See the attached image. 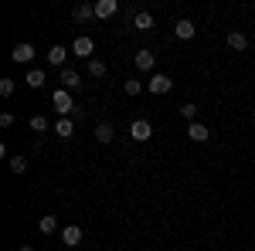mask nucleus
Listing matches in <instances>:
<instances>
[{
    "label": "nucleus",
    "mask_w": 255,
    "mask_h": 251,
    "mask_svg": "<svg viewBox=\"0 0 255 251\" xmlns=\"http://www.w3.org/2000/svg\"><path fill=\"white\" fill-rule=\"evenodd\" d=\"M51 105H55V112H58L61 119H79L82 116V109L79 105H75V98H72V92H68V88H58V92H55V95H51Z\"/></svg>",
    "instance_id": "nucleus-1"
},
{
    "label": "nucleus",
    "mask_w": 255,
    "mask_h": 251,
    "mask_svg": "<svg viewBox=\"0 0 255 251\" xmlns=\"http://www.w3.org/2000/svg\"><path fill=\"white\" fill-rule=\"evenodd\" d=\"M174 88V82L167 75H150V82H146V92H153V95H167Z\"/></svg>",
    "instance_id": "nucleus-2"
},
{
    "label": "nucleus",
    "mask_w": 255,
    "mask_h": 251,
    "mask_svg": "<svg viewBox=\"0 0 255 251\" xmlns=\"http://www.w3.org/2000/svg\"><path fill=\"white\" fill-rule=\"evenodd\" d=\"M31 58H34V44H27V41L14 44V51H10V61H17V65H27Z\"/></svg>",
    "instance_id": "nucleus-3"
},
{
    "label": "nucleus",
    "mask_w": 255,
    "mask_h": 251,
    "mask_svg": "<svg viewBox=\"0 0 255 251\" xmlns=\"http://www.w3.org/2000/svg\"><path fill=\"white\" fill-rule=\"evenodd\" d=\"M129 136H133V139H136V143H146V139H150V136H153V126H150V122H146V119H136V122H133V126H129Z\"/></svg>",
    "instance_id": "nucleus-4"
},
{
    "label": "nucleus",
    "mask_w": 255,
    "mask_h": 251,
    "mask_svg": "<svg viewBox=\"0 0 255 251\" xmlns=\"http://www.w3.org/2000/svg\"><path fill=\"white\" fill-rule=\"evenodd\" d=\"M61 241H65L68 248H79V245H82V228H79V224H68V228H61Z\"/></svg>",
    "instance_id": "nucleus-5"
},
{
    "label": "nucleus",
    "mask_w": 255,
    "mask_h": 251,
    "mask_svg": "<svg viewBox=\"0 0 255 251\" xmlns=\"http://www.w3.org/2000/svg\"><path fill=\"white\" fill-rule=\"evenodd\" d=\"M92 48H96V44H92V38H75L72 55H75V58H89V61H92Z\"/></svg>",
    "instance_id": "nucleus-6"
},
{
    "label": "nucleus",
    "mask_w": 255,
    "mask_h": 251,
    "mask_svg": "<svg viewBox=\"0 0 255 251\" xmlns=\"http://www.w3.org/2000/svg\"><path fill=\"white\" fill-rule=\"evenodd\" d=\"M187 136H191L194 143H208V139H211V129H208L204 122H191V126H187Z\"/></svg>",
    "instance_id": "nucleus-7"
},
{
    "label": "nucleus",
    "mask_w": 255,
    "mask_h": 251,
    "mask_svg": "<svg viewBox=\"0 0 255 251\" xmlns=\"http://www.w3.org/2000/svg\"><path fill=\"white\" fill-rule=\"evenodd\" d=\"M116 10H119V3H116V0H96V17H99V20L113 17Z\"/></svg>",
    "instance_id": "nucleus-8"
},
{
    "label": "nucleus",
    "mask_w": 255,
    "mask_h": 251,
    "mask_svg": "<svg viewBox=\"0 0 255 251\" xmlns=\"http://www.w3.org/2000/svg\"><path fill=\"white\" fill-rule=\"evenodd\" d=\"M174 34H177L180 41H191V38L197 34V27L191 24V20H177V24H174Z\"/></svg>",
    "instance_id": "nucleus-9"
},
{
    "label": "nucleus",
    "mask_w": 255,
    "mask_h": 251,
    "mask_svg": "<svg viewBox=\"0 0 255 251\" xmlns=\"http://www.w3.org/2000/svg\"><path fill=\"white\" fill-rule=\"evenodd\" d=\"M96 139L102 143V146H106V143H113V139H116V129H113V122H99V126H96Z\"/></svg>",
    "instance_id": "nucleus-10"
},
{
    "label": "nucleus",
    "mask_w": 255,
    "mask_h": 251,
    "mask_svg": "<svg viewBox=\"0 0 255 251\" xmlns=\"http://www.w3.org/2000/svg\"><path fill=\"white\" fill-rule=\"evenodd\" d=\"M153 65H157V58H153V51H136V68L139 72H153Z\"/></svg>",
    "instance_id": "nucleus-11"
},
{
    "label": "nucleus",
    "mask_w": 255,
    "mask_h": 251,
    "mask_svg": "<svg viewBox=\"0 0 255 251\" xmlns=\"http://www.w3.org/2000/svg\"><path fill=\"white\" fill-rule=\"evenodd\" d=\"M61 85L72 92V88H79L82 85V78H79V72H72V68H61Z\"/></svg>",
    "instance_id": "nucleus-12"
},
{
    "label": "nucleus",
    "mask_w": 255,
    "mask_h": 251,
    "mask_svg": "<svg viewBox=\"0 0 255 251\" xmlns=\"http://www.w3.org/2000/svg\"><path fill=\"white\" fill-rule=\"evenodd\" d=\"M228 48H232V51H245V48H249V38H245L242 31H232V34H228Z\"/></svg>",
    "instance_id": "nucleus-13"
},
{
    "label": "nucleus",
    "mask_w": 255,
    "mask_h": 251,
    "mask_svg": "<svg viewBox=\"0 0 255 251\" xmlns=\"http://www.w3.org/2000/svg\"><path fill=\"white\" fill-rule=\"evenodd\" d=\"M38 231H41V234H51V231H58V217H55V214H44V217L38 221Z\"/></svg>",
    "instance_id": "nucleus-14"
},
{
    "label": "nucleus",
    "mask_w": 255,
    "mask_h": 251,
    "mask_svg": "<svg viewBox=\"0 0 255 251\" xmlns=\"http://www.w3.org/2000/svg\"><path fill=\"white\" fill-rule=\"evenodd\" d=\"M133 27H136V31H150V27H153V14L139 10L136 17H133Z\"/></svg>",
    "instance_id": "nucleus-15"
},
{
    "label": "nucleus",
    "mask_w": 255,
    "mask_h": 251,
    "mask_svg": "<svg viewBox=\"0 0 255 251\" xmlns=\"http://www.w3.org/2000/svg\"><path fill=\"white\" fill-rule=\"evenodd\" d=\"M65 58H68V51H65V48H61V44H55V48H51V51H48V65H65Z\"/></svg>",
    "instance_id": "nucleus-16"
},
{
    "label": "nucleus",
    "mask_w": 255,
    "mask_h": 251,
    "mask_svg": "<svg viewBox=\"0 0 255 251\" xmlns=\"http://www.w3.org/2000/svg\"><path fill=\"white\" fill-rule=\"evenodd\" d=\"M44 72H41V68H31V72H27V78H24V82H27V85H31V88H44Z\"/></svg>",
    "instance_id": "nucleus-17"
},
{
    "label": "nucleus",
    "mask_w": 255,
    "mask_h": 251,
    "mask_svg": "<svg viewBox=\"0 0 255 251\" xmlns=\"http://www.w3.org/2000/svg\"><path fill=\"white\" fill-rule=\"evenodd\" d=\"M55 133H58L61 139H68V136L75 133V122H72V119H58V122H55Z\"/></svg>",
    "instance_id": "nucleus-18"
},
{
    "label": "nucleus",
    "mask_w": 255,
    "mask_h": 251,
    "mask_svg": "<svg viewBox=\"0 0 255 251\" xmlns=\"http://www.w3.org/2000/svg\"><path fill=\"white\" fill-rule=\"evenodd\" d=\"M96 17V3H79L75 7V20H92Z\"/></svg>",
    "instance_id": "nucleus-19"
},
{
    "label": "nucleus",
    "mask_w": 255,
    "mask_h": 251,
    "mask_svg": "<svg viewBox=\"0 0 255 251\" xmlns=\"http://www.w3.org/2000/svg\"><path fill=\"white\" fill-rule=\"evenodd\" d=\"M14 88H17V85H14V78H0V95H3V98L14 95Z\"/></svg>",
    "instance_id": "nucleus-20"
},
{
    "label": "nucleus",
    "mask_w": 255,
    "mask_h": 251,
    "mask_svg": "<svg viewBox=\"0 0 255 251\" xmlns=\"http://www.w3.org/2000/svg\"><path fill=\"white\" fill-rule=\"evenodd\" d=\"M89 72H92V75H96V78H102V75H106V61L92 58V61H89Z\"/></svg>",
    "instance_id": "nucleus-21"
},
{
    "label": "nucleus",
    "mask_w": 255,
    "mask_h": 251,
    "mask_svg": "<svg viewBox=\"0 0 255 251\" xmlns=\"http://www.w3.org/2000/svg\"><path fill=\"white\" fill-rule=\"evenodd\" d=\"M180 116L187 122H197V105H180Z\"/></svg>",
    "instance_id": "nucleus-22"
},
{
    "label": "nucleus",
    "mask_w": 255,
    "mask_h": 251,
    "mask_svg": "<svg viewBox=\"0 0 255 251\" xmlns=\"http://www.w3.org/2000/svg\"><path fill=\"white\" fill-rule=\"evenodd\" d=\"M10 170H14V173H24V170H27V160H24V156H14V160H10Z\"/></svg>",
    "instance_id": "nucleus-23"
},
{
    "label": "nucleus",
    "mask_w": 255,
    "mask_h": 251,
    "mask_svg": "<svg viewBox=\"0 0 255 251\" xmlns=\"http://www.w3.org/2000/svg\"><path fill=\"white\" fill-rule=\"evenodd\" d=\"M31 129H34V133H44V129H48V119H44V116H34V119H31Z\"/></svg>",
    "instance_id": "nucleus-24"
},
{
    "label": "nucleus",
    "mask_w": 255,
    "mask_h": 251,
    "mask_svg": "<svg viewBox=\"0 0 255 251\" xmlns=\"http://www.w3.org/2000/svg\"><path fill=\"white\" fill-rule=\"evenodd\" d=\"M123 88H126V95H139V92H143V85H139V82H133V78H129Z\"/></svg>",
    "instance_id": "nucleus-25"
},
{
    "label": "nucleus",
    "mask_w": 255,
    "mask_h": 251,
    "mask_svg": "<svg viewBox=\"0 0 255 251\" xmlns=\"http://www.w3.org/2000/svg\"><path fill=\"white\" fill-rule=\"evenodd\" d=\"M0 126L10 129V126H14V116H10V112H0Z\"/></svg>",
    "instance_id": "nucleus-26"
},
{
    "label": "nucleus",
    "mask_w": 255,
    "mask_h": 251,
    "mask_svg": "<svg viewBox=\"0 0 255 251\" xmlns=\"http://www.w3.org/2000/svg\"><path fill=\"white\" fill-rule=\"evenodd\" d=\"M17 251H34V248H31V245H20V248Z\"/></svg>",
    "instance_id": "nucleus-27"
}]
</instances>
